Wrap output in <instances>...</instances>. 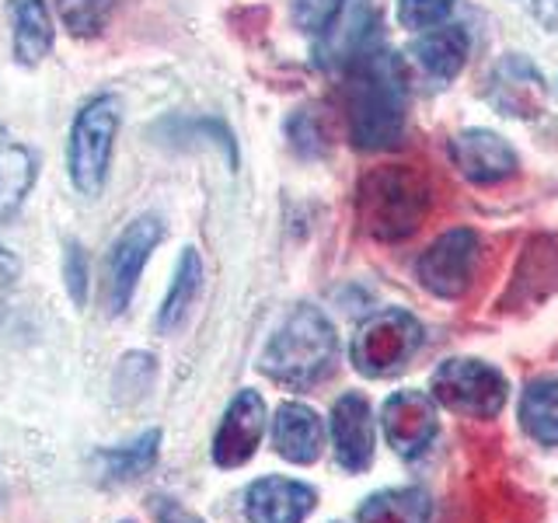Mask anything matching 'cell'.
Returning a JSON list of instances; mask_svg holds the SVG:
<instances>
[{
	"mask_svg": "<svg viewBox=\"0 0 558 523\" xmlns=\"http://www.w3.org/2000/svg\"><path fill=\"white\" fill-rule=\"evenodd\" d=\"M405 70L395 52L371 46L345 66V126L356 150H391L405 136Z\"/></svg>",
	"mask_w": 558,
	"mask_h": 523,
	"instance_id": "cell-1",
	"label": "cell"
},
{
	"mask_svg": "<svg viewBox=\"0 0 558 523\" xmlns=\"http://www.w3.org/2000/svg\"><path fill=\"white\" fill-rule=\"evenodd\" d=\"M429 182L409 165L371 168L356 188V217L374 241L395 244L412 238L429 217Z\"/></svg>",
	"mask_w": 558,
	"mask_h": 523,
	"instance_id": "cell-2",
	"label": "cell"
},
{
	"mask_svg": "<svg viewBox=\"0 0 558 523\" xmlns=\"http://www.w3.org/2000/svg\"><path fill=\"white\" fill-rule=\"evenodd\" d=\"M339 353V336L322 307L301 304L276 328L266 353L258 356V370L287 388H314L328 377Z\"/></svg>",
	"mask_w": 558,
	"mask_h": 523,
	"instance_id": "cell-3",
	"label": "cell"
},
{
	"mask_svg": "<svg viewBox=\"0 0 558 523\" xmlns=\"http://www.w3.org/2000/svg\"><path fill=\"white\" fill-rule=\"evenodd\" d=\"M119 119H122L119 101L112 95H98L84 105L74 119V126H70V144H66L70 182H74V188L87 199L101 196L105 182H109Z\"/></svg>",
	"mask_w": 558,
	"mask_h": 523,
	"instance_id": "cell-4",
	"label": "cell"
},
{
	"mask_svg": "<svg viewBox=\"0 0 558 523\" xmlns=\"http://www.w3.org/2000/svg\"><path fill=\"white\" fill-rule=\"evenodd\" d=\"M426 331L418 325L415 314L401 307H384L371 314L360 328L353 342H349V363L356 366L363 377H391L405 370L409 360L423 349Z\"/></svg>",
	"mask_w": 558,
	"mask_h": 523,
	"instance_id": "cell-5",
	"label": "cell"
},
{
	"mask_svg": "<svg viewBox=\"0 0 558 523\" xmlns=\"http://www.w3.org/2000/svg\"><path fill=\"white\" fill-rule=\"evenodd\" d=\"M429 391L444 409L464 418H496L510 398V380L493 363L458 356L436 366Z\"/></svg>",
	"mask_w": 558,
	"mask_h": 523,
	"instance_id": "cell-6",
	"label": "cell"
},
{
	"mask_svg": "<svg viewBox=\"0 0 558 523\" xmlns=\"http://www.w3.org/2000/svg\"><path fill=\"white\" fill-rule=\"evenodd\" d=\"M482 258V238L471 227L444 231L415 262V279L440 301H461L475 283V269Z\"/></svg>",
	"mask_w": 558,
	"mask_h": 523,
	"instance_id": "cell-7",
	"label": "cell"
},
{
	"mask_svg": "<svg viewBox=\"0 0 558 523\" xmlns=\"http://www.w3.org/2000/svg\"><path fill=\"white\" fill-rule=\"evenodd\" d=\"M161 238H165V223L157 217H136L116 238L109 262H105V301H109V314H122L130 307L140 272H144Z\"/></svg>",
	"mask_w": 558,
	"mask_h": 523,
	"instance_id": "cell-8",
	"label": "cell"
},
{
	"mask_svg": "<svg viewBox=\"0 0 558 523\" xmlns=\"http://www.w3.org/2000/svg\"><path fill=\"white\" fill-rule=\"evenodd\" d=\"M380 426L388 436L391 450L398 458L415 461L429 450V443L440 433V418H436V398L426 391H395L380 409Z\"/></svg>",
	"mask_w": 558,
	"mask_h": 523,
	"instance_id": "cell-9",
	"label": "cell"
},
{
	"mask_svg": "<svg viewBox=\"0 0 558 523\" xmlns=\"http://www.w3.org/2000/svg\"><path fill=\"white\" fill-rule=\"evenodd\" d=\"M485 98L496 112L513 115V119H534L541 115L548 101L545 74L523 57V52H506L496 63L493 77H488Z\"/></svg>",
	"mask_w": 558,
	"mask_h": 523,
	"instance_id": "cell-10",
	"label": "cell"
},
{
	"mask_svg": "<svg viewBox=\"0 0 558 523\" xmlns=\"http://www.w3.org/2000/svg\"><path fill=\"white\" fill-rule=\"evenodd\" d=\"M447 154L453 168H458L471 185H499L506 179H513L520 168L517 150L493 130H461L458 136H450Z\"/></svg>",
	"mask_w": 558,
	"mask_h": 523,
	"instance_id": "cell-11",
	"label": "cell"
},
{
	"mask_svg": "<svg viewBox=\"0 0 558 523\" xmlns=\"http://www.w3.org/2000/svg\"><path fill=\"white\" fill-rule=\"evenodd\" d=\"M266 433V401L258 391L244 388L227 405L217 436H214V461L217 467H241L255 458V450Z\"/></svg>",
	"mask_w": 558,
	"mask_h": 523,
	"instance_id": "cell-12",
	"label": "cell"
},
{
	"mask_svg": "<svg viewBox=\"0 0 558 523\" xmlns=\"http://www.w3.org/2000/svg\"><path fill=\"white\" fill-rule=\"evenodd\" d=\"M331 443H336V461L349 475H360L374 464V409L360 391H345L331 405Z\"/></svg>",
	"mask_w": 558,
	"mask_h": 523,
	"instance_id": "cell-13",
	"label": "cell"
},
{
	"mask_svg": "<svg viewBox=\"0 0 558 523\" xmlns=\"http://www.w3.org/2000/svg\"><path fill=\"white\" fill-rule=\"evenodd\" d=\"M409 63L433 84H450L471 57V35L464 25H440L418 32L405 49Z\"/></svg>",
	"mask_w": 558,
	"mask_h": 523,
	"instance_id": "cell-14",
	"label": "cell"
},
{
	"mask_svg": "<svg viewBox=\"0 0 558 523\" xmlns=\"http://www.w3.org/2000/svg\"><path fill=\"white\" fill-rule=\"evenodd\" d=\"M318 506V492L293 478H258L244 496L248 523H304Z\"/></svg>",
	"mask_w": 558,
	"mask_h": 523,
	"instance_id": "cell-15",
	"label": "cell"
},
{
	"mask_svg": "<svg viewBox=\"0 0 558 523\" xmlns=\"http://www.w3.org/2000/svg\"><path fill=\"white\" fill-rule=\"evenodd\" d=\"M272 443L279 458H287L290 464H314L325 447V426L318 412L301 401H283L272 418Z\"/></svg>",
	"mask_w": 558,
	"mask_h": 523,
	"instance_id": "cell-16",
	"label": "cell"
},
{
	"mask_svg": "<svg viewBox=\"0 0 558 523\" xmlns=\"http://www.w3.org/2000/svg\"><path fill=\"white\" fill-rule=\"evenodd\" d=\"M199 290H203V258L196 248H185L179 266H174V279L165 293V304L157 311V331L161 336H171V331H179L185 325L189 311L199 301Z\"/></svg>",
	"mask_w": 558,
	"mask_h": 523,
	"instance_id": "cell-17",
	"label": "cell"
},
{
	"mask_svg": "<svg viewBox=\"0 0 558 523\" xmlns=\"http://www.w3.org/2000/svg\"><path fill=\"white\" fill-rule=\"evenodd\" d=\"M11 28H14V60L35 66L52 49V17L46 0H11Z\"/></svg>",
	"mask_w": 558,
	"mask_h": 523,
	"instance_id": "cell-18",
	"label": "cell"
},
{
	"mask_svg": "<svg viewBox=\"0 0 558 523\" xmlns=\"http://www.w3.org/2000/svg\"><path fill=\"white\" fill-rule=\"evenodd\" d=\"M157 450H161V429H147L140 433L133 443L126 447H112V450H98L95 453V467L98 478L105 485H122L133 482L140 475H147L157 461Z\"/></svg>",
	"mask_w": 558,
	"mask_h": 523,
	"instance_id": "cell-19",
	"label": "cell"
},
{
	"mask_svg": "<svg viewBox=\"0 0 558 523\" xmlns=\"http://www.w3.org/2000/svg\"><path fill=\"white\" fill-rule=\"evenodd\" d=\"M433 502L423 488H384L356 513V523H429Z\"/></svg>",
	"mask_w": 558,
	"mask_h": 523,
	"instance_id": "cell-20",
	"label": "cell"
},
{
	"mask_svg": "<svg viewBox=\"0 0 558 523\" xmlns=\"http://www.w3.org/2000/svg\"><path fill=\"white\" fill-rule=\"evenodd\" d=\"M520 426L531 440L558 447V380H534L520 398Z\"/></svg>",
	"mask_w": 558,
	"mask_h": 523,
	"instance_id": "cell-21",
	"label": "cell"
},
{
	"mask_svg": "<svg viewBox=\"0 0 558 523\" xmlns=\"http://www.w3.org/2000/svg\"><path fill=\"white\" fill-rule=\"evenodd\" d=\"M287 139L301 157H325L336 144V122L322 105H304L287 119Z\"/></svg>",
	"mask_w": 558,
	"mask_h": 523,
	"instance_id": "cell-22",
	"label": "cell"
},
{
	"mask_svg": "<svg viewBox=\"0 0 558 523\" xmlns=\"http://www.w3.org/2000/svg\"><path fill=\"white\" fill-rule=\"evenodd\" d=\"M109 0H57V14L74 39H92L109 25Z\"/></svg>",
	"mask_w": 558,
	"mask_h": 523,
	"instance_id": "cell-23",
	"label": "cell"
},
{
	"mask_svg": "<svg viewBox=\"0 0 558 523\" xmlns=\"http://www.w3.org/2000/svg\"><path fill=\"white\" fill-rule=\"evenodd\" d=\"M453 4L458 0H398V25L418 35V32H429V28H440L447 25V17L453 14Z\"/></svg>",
	"mask_w": 558,
	"mask_h": 523,
	"instance_id": "cell-24",
	"label": "cell"
},
{
	"mask_svg": "<svg viewBox=\"0 0 558 523\" xmlns=\"http://www.w3.org/2000/svg\"><path fill=\"white\" fill-rule=\"evenodd\" d=\"M349 0H293V22L307 35H325L339 22Z\"/></svg>",
	"mask_w": 558,
	"mask_h": 523,
	"instance_id": "cell-25",
	"label": "cell"
},
{
	"mask_svg": "<svg viewBox=\"0 0 558 523\" xmlns=\"http://www.w3.org/2000/svg\"><path fill=\"white\" fill-rule=\"evenodd\" d=\"M63 279H66V293L77 307L87 304V255L77 241L63 244Z\"/></svg>",
	"mask_w": 558,
	"mask_h": 523,
	"instance_id": "cell-26",
	"label": "cell"
},
{
	"mask_svg": "<svg viewBox=\"0 0 558 523\" xmlns=\"http://www.w3.org/2000/svg\"><path fill=\"white\" fill-rule=\"evenodd\" d=\"M17 272H22V266H17V258L0 244V325H4L8 311H11V296H14V287H17Z\"/></svg>",
	"mask_w": 558,
	"mask_h": 523,
	"instance_id": "cell-27",
	"label": "cell"
},
{
	"mask_svg": "<svg viewBox=\"0 0 558 523\" xmlns=\"http://www.w3.org/2000/svg\"><path fill=\"white\" fill-rule=\"evenodd\" d=\"M157 520H161V523H203L196 513H189L185 506H179V502H161V510H157Z\"/></svg>",
	"mask_w": 558,
	"mask_h": 523,
	"instance_id": "cell-28",
	"label": "cell"
},
{
	"mask_svg": "<svg viewBox=\"0 0 558 523\" xmlns=\"http://www.w3.org/2000/svg\"><path fill=\"white\" fill-rule=\"evenodd\" d=\"M534 14L548 28H558V0H534Z\"/></svg>",
	"mask_w": 558,
	"mask_h": 523,
	"instance_id": "cell-29",
	"label": "cell"
},
{
	"mask_svg": "<svg viewBox=\"0 0 558 523\" xmlns=\"http://www.w3.org/2000/svg\"><path fill=\"white\" fill-rule=\"evenodd\" d=\"M0 144H4V133H0Z\"/></svg>",
	"mask_w": 558,
	"mask_h": 523,
	"instance_id": "cell-30",
	"label": "cell"
}]
</instances>
